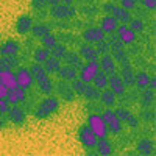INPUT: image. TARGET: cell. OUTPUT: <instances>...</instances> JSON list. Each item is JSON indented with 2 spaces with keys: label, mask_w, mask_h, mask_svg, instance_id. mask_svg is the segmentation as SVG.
<instances>
[{
  "label": "cell",
  "mask_w": 156,
  "mask_h": 156,
  "mask_svg": "<svg viewBox=\"0 0 156 156\" xmlns=\"http://www.w3.org/2000/svg\"><path fill=\"white\" fill-rule=\"evenodd\" d=\"M148 87H150V89H153V90H154V87H156V78H154V75H151V76H150Z\"/></svg>",
  "instance_id": "cell-53"
},
{
  "label": "cell",
  "mask_w": 156,
  "mask_h": 156,
  "mask_svg": "<svg viewBox=\"0 0 156 156\" xmlns=\"http://www.w3.org/2000/svg\"><path fill=\"white\" fill-rule=\"evenodd\" d=\"M117 27H119V22H117L111 14H105V16L100 19V28L103 30V33H105V34L115 33Z\"/></svg>",
  "instance_id": "cell-22"
},
{
  "label": "cell",
  "mask_w": 156,
  "mask_h": 156,
  "mask_svg": "<svg viewBox=\"0 0 156 156\" xmlns=\"http://www.w3.org/2000/svg\"><path fill=\"white\" fill-rule=\"evenodd\" d=\"M111 16H112L117 22H120V23H128L129 19L133 17V16H131V11H128V9L122 8L120 5H115V6H114V9H112V12H111Z\"/></svg>",
  "instance_id": "cell-29"
},
{
  "label": "cell",
  "mask_w": 156,
  "mask_h": 156,
  "mask_svg": "<svg viewBox=\"0 0 156 156\" xmlns=\"http://www.w3.org/2000/svg\"><path fill=\"white\" fill-rule=\"evenodd\" d=\"M64 3H69V5H73L75 3V0H62Z\"/></svg>",
  "instance_id": "cell-55"
},
{
  "label": "cell",
  "mask_w": 156,
  "mask_h": 156,
  "mask_svg": "<svg viewBox=\"0 0 156 156\" xmlns=\"http://www.w3.org/2000/svg\"><path fill=\"white\" fill-rule=\"evenodd\" d=\"M76 137H78V140H80V144L83 145L84 150H92V148H95V144H97V140H98V137L95 136V133L92 131V129L87 126V123H86V125L83 123V125L78 126Z\"/></svg>",
  "instance_id": "cell-4"
},
{
  "label": "cell",
  "mask_w": 156,
  "mask_h": 156,
  "mask_svg": "<svg viewBox=\"0 0 156 156\" xmlns=\"http://www.w3.org/2000/svg\"><path fill=\"white\" fill-rule=\"evenodd\" d=\"M100 114H101L103 120H105V123H106L108 133H111L112 136L122 134V131H123V123H122V120L119 119V117H117V114H115L114 109L105 108V109L100 111Z\"/></svg>",
  "instance_id": "cell-3"
},
{
  "label": "cell",
  "mask_w": 156,
  "mask_h": 156,
  "mask_svg": "<svg viewBox=\"0 0 156 156\" xmlns=\"http://www.w3.org/2000/svg\"><path fill=\"white\" fill-rule=\"evenodd\" d=\"M16 83L19 87L27 89V90H30L34 86V76H33L30 67L23 66L22 62L17 66V70H16Z\"/></svg>",
  "instance_id": "cell-6"
},
{
  "label": "cell",
  "mask_w": 156,
  "mask_h": 156,
  "mask_svg": "<svg viewBox=\"0 0 156 156\" xmlns=\"http://www.w3.org/2000/svg\"><path fill=\"white\" fill-rule=\"evenodd\" d=\"M78 55L81 56L83 61H94V59H98V53H97L95 45L87 44V42L80 44V47H78Z\"/></svg>",
  "instance_id": "cell-19"
},
{
  "label": "cell",
  "mask_w": 156,
  "mask_h": 156,
  "mask_svg": "<svg viewBox=\"0 0 156 156\" xmlns=\"http://www.w3.org/2000/svg\"><path fill=\"white\" fill-rule=\"evenodd\" d=\"M8 114V122L12 123L14 126H23L25 123H27V111H25L22 106L19 105H11L9 106V111L6 112Z\"/></svg>",
  "instance_id": "cell-9"
},
{
  "label": "cell",
  "mask_w": 156,
  "mask_h": 156,
  "mask_svg": "<svg viewBox=\"0 0 156 156\" xmlns=\"http://www.w3.org/2000/svg\"><path fill=\"white\" fill-rule=\"evenodd\" d=\"M78 14V9L75 5H69V3H58L55 6H50L48 9V16L53 17L55 20H72L75 19Z\"/></svg>",
  "instance_id": "cell-2"
},
{
  "label": "cell",
  "mask_w": 156,
  "mask_h": 156,
  "mask_svg": "<svg viewBox=\"0 0 156 156\" xmlns=\"http://www.w3.org/2000/svg\"><path fill=\"white\" fill-rule=\"evenodd\" d=\"M128 27L137 34V33H142L145 30V22L142 20V17H131L128 22Z\"/></svg>",
  "instance_id": "cell-39"
},
{
  "label": "cell",
  "mask_w": 156,
  "mask_h": 156,
  "mask_svg": "<svg viewBox=\"0 0 156 156\" xmlns=\"http://www.w3.org/2000/svg\"><path fill=\"white\" fill-rule=\"evenodd\" d=\"M106 37V34L103 33V30L100 27H87L81 31V39L87 44H92L95 45L97 42L103 41V39Z\"/></svg>",
  "instance_id": "cell-10"
},
{
  "label": "cell",
  "mask_w": 156,
  "mask_h": 156,
  "mask_svg": "<svg viewBox=\"0 0 156 156\" xmlns=\"http://www.w3.org/2000/svg\"><path fill=\"white\" fill-rule=\"evenodd\" d=\"M95 150L100 156H111L114 153V147H112V142L108 137H100L95 144Z\"/></svg>",
  "instance_id": "cell-26"
},
{
  "label": "cell",
  "mask_w": 156,
  "mask_h": 156,
  "mask_svg": "<svg viewBox=\"0 0 156 156\" xmlns=\"http://www.w3.org/2000/svg\"><path fill=\"white\" fill-rule=\"evenodd\" d=\"M115 34H117V37H119L125 45H133V44L136 42V37H137L136 33L128 27V23L119 25V27H117V30H115Z\"/></svg>",
  "instance_id": "cell-15"
},
{
  "label": "cell",
  "mask_w": 156,
  "mask_h": 156,
  "mask_svg": "<svg viewBox=\"0 0 156 156\" xmlns=\"http://www.w3.org/2000/svg\"><path fill=\"white\" fill-rule=\"evenodd\" d=\"M150 73L145 70H139L134 73V86H137L139 89H145L148 87V81H150Z\"/></svg>",
  "instance_id": "cell-34"
},
{
  "label": "cell",
  "mask_w": 156,
  "mask_h": 156,
  "mask_svg": "<svg viewBox=\"0 0 156 156\" xmlns=\"http://www.w3.org/2000/svg\"><path fill=\"white\" fill-rule=\"evenodd\" d=\"M48 56H50V48H45V47H42V45L33 48V51H31V58H33V61H36V62H44Z\"/></svg>",
  "instance_id": "cell-36"
},
{
  "label": "cell",
  "mask_w": 156,
  "mask_h": 156,
  "mask_svg": "<svg viewBox=\"0 0 156 156\" xmlns=\"http://www.w3.org/2000/svg\"><path fill=\"white\" fill-rule=\"evenodd\" d=\"M109 53H111V56L114 58V61H115V62H119L120 66L131 62L128 51H126L125 48H111V50H109Z\"/></svg>",
  "instance_id": "cell-31"
},
{
  "label": "cell",
  "mask_w": 156,
  "mask_h": 156,
  "mask_svg": "<svg viewBox=\"0 0 156 156\" xmlns=\"http://www.w3.org/2000/svg\"><path fill=\"white\" fill-rule=\"evenodd\" d=\"M114 6H115V3L112 2V0H108V2L101 3V11L105 12V14H111L112 9H114Z\"/></svg>",
  "instance_id": "cell-50"
},
{
  "label": "cell",
  "mask_w": 156,
  "mask_h": 156,
  "mask_svg": "<svg viewBox=\"0 0 156 156\" xmlns=\"http://www.w3.org/2000/svg\"><path fill=\"white\" fill-rule=\"evenodd\" d=\"M108 87L112 90L117 97H123L126 94V86L122 81L120 75H117V72L108 76Z\"/></svg>",
  "instance_id": "cell-16"
},
{
  "label": "cell",
  "mask_w": 156,
  "mask_h": 156,
  "mask_svg": "<svg viewBox=\"0 0 156 156\" xmlns=\"http://www.w3.org/2000/svg\"><path fill=\"white\" fill-rule=\"evenodd\" d=\"M61 61H64V64H69V66H72L75 69H80L83 66V62H84L81 59V56L78 55V51H75V50H67Z\"/></svg>",
  "instance_id": "cell-28"
},
{
  "label": "cell",
  "mask_w": 156,
  "mask_h": 156,
  "mask_svg": "<svg viewBox=\"0 0 156 156\" xmlns=\"http://www.w3.org/2000/svg\"><path fill=\"white\" fill-rule=\"evenodd\" d=\"M58 42H59V41H58V36H56L55 33H51V31L41 37V45L45 47V48H53Z\"/></svg>",
  "instance_id": "cell-38"
},
{
  "label": "cell",
  "mask_w": 156,
  "mask_h": 156,
  "mask_svg": "<svg viewBox=\"0 0 156 156\" xmlns=\"http://www.w3.org/2000/svg\"><path fill=\"white\" fill-rule=\"evenodd\" d=\"M58 36V39H61V42H64V44H69V42H76L78 44V37L76 36H73L70 31H62V33H59V34H56Z\"/></svg>",
  "instance_id": "cell-44"
},
{
  "label": "cell",
  "mask_w": 156,
  "mask_h": 156,
  "mask_svg": "<svg viewBox=\"0 0 156 156\" xmlns=\"http://www.w3.org/2000/svg\"><path fill=\"white\" fill-rule=\"evenodd\" d=\"M34 83H36V86L39 89V92L44 94V95H51L55 92V81H53V78H51L48 73L36 78Z\"/></svg>",
  "instance_id": "cell-14"
},
{
  "label": "cell",
  "mask_w": 156,
  "mask_h": 156,
  "mask_svg": "<svg viewBox=\"0 0 156 156\" xmlns=\"http://www.w3.org/2000/svg\"><path fill=\"white\" fill-rule=\"evenodd\" d=\"M108 76L109 75H106L105 72H101V70H98L97 72V75L94 76V80L92 81H90V83H92L97 89H105V87H108Z\"/></svg>",
  "instance_id": "cell-37"
},
{
  "label": "cell",
  "mask_w": 156,
  "mask_h": 156,
  "mask_svg": "<svg viewBox=\"0 0 156 156\" xmlns=\"http://www.w3.org/2000/svg\"><path fill=\"white\" fill-rule=\"evenodd\" d=\"M55 90L59 95V100H64V101H73L75 100V94L72 90V86H70V81H64V80H59L58 83H55Z\"/></svg>",
  "instance_id": "cell-13"
},
{
  "label": "cell",
  "mask_w": 156,
  "mask_h": 156,
  "mask_svg": "<svg viewBox=\"0 0 156 156\" xmlns=\"http://www.w3.org/2000/svg\"><path fill=\"white\" fill-rule=\"evenodd\" d=\"M9 101L6 100V97H0V114L5 115L8 111H9Z\"/></svg>",
  "instance_id": "cell-49"
},
{
  "label": "cell",
  "mask_w": 156,
  "mask_h": 156,
  "mask_svg": "<svg viewBox=\"0 0 156 156\" xmlns=\"http://www.w3.org/2000/svg\"><path fill=\"white\" fill-rule=\"evenodd\" d=\"M6 125H8V119H6V117H3L2 114H0V129H5V128H6Z\"/></svg>",
  "instance_id": "cell-52"
},
{
  "label": "cell",
  "mask_w": 156,
  "mask_h": 156,
  "mask_svg": "<svg viewBox=\"0 0 156 156\" xmlns=\"http://www.w3.org/2000/svg\"><path fill=\"white\" fill-rule=\"evenodd\" d=\"M70 86H72V90H73L75 97H83L84 86H86V83H84V81H81L80 78H75V80H72V81H70Z\"/></svg>",
  "instance_id": "cell-41"
},
{
  "label": "cell",
  "mask_w": 156,
  "mask_h": 156,
  "mask_svg": "<svg viewBox=\"0 0 156 156\" xmlns=\"http://www.w3.org/2000/svg\"><path fill=\"white\" fill-rule=\"evenodd\" d=\"M0 83L5 84L8 89L16 87V72H12L11 69H0Z\"/></svg>",
  "instance_id": "cell-27"
},
{
  "label": "cell",
  "mask_w": 156,
  "mask_h": 156,
  "mask_svg": "<svg viewBox=\"0 0 156 156\" xmlns=\"http://www.w3.org/2000/svg\"><path fill=\"white\" fill-rule=\"evenodd\" d=\"M119 5L128 11H133L137 8V0H119Z\"/></svg>",
  "instance_id": "cell-46"
},
{
  "label": "cell",
  "mask_w": 156,
  "mask_h": 156,
  "mask_svg": "<svg viewBox=\"0 0 156 156\" xmlns=\"http://www.w3.org/2000/svg\"><path fill=\"white\" fill-rule=\"evenodd\" d=\"M59 80H64V81H72L75 78H78V69L69 66V64H64L58 69V72L55 73Z\"/></svg>",
  "instance_id": "cell-24"
},
{
  "label": "cell",
  "mask_w": 156,
  "mask_h": 156,
  "mask_svg": "<svg viewBox=\"0 0 156 156\" xmlns=\"http://www.w3.org/2000/svg\"><path fill=\"white\" fill-rule=\"evenodd\" d=\"M62 0H47V5H50V6H55V5H58V3H61Z\"/></svg>",
  "instance_id": "cell-54"
},
{
  "label": "cell",
  "mask_w": 156,
  "mask_h": 156,
  "mask_svg": "<svg viewBox=\"0 0 156 156\" xmlns=\"http://www.w3.org/2000/svg\"><path fill=\"white\" fill-rule=\"evenodd\" d=\"M95 48H97V53H98V56H100V55H105V53H109V50H111L109 42L106 41V37L103 39V41L97 42V44H95Z\"/></svg>",
  "instance_id": "cell-45"
},
{
  "label": "cell",
  "mask_w": 156,
  "mask_h": 156,
  "mask_svg": "<svg viewBox=\"0 0 156 156\" xmlns=\"http://www.w3.org/2000/svg\"><path fill=\"white\" fill-rule=\"evenodd\" d=\"M67 50H69V48H67V45L64 44V42H58L53 48H50V56H55V58H58V59H62Z\"/></svg>",
  "instance_id": "cell-40"
},
{
  "label": "cell",
  "mask_w": 156,
  "mask_h": 156,
  "mask_svg": "<svg viewBox=\"0 0 156 156\" xmlns=\"http://www.w3.org/2000/svg\"><path fill=\"white\" fill-rule=\"evenodd\" d=\"M98 97H100V89H97L92 83H86L83 98H86L87 101H98Z\"/></svg>",
  "instance_id": "cell-33"
},
{
  "label": "cell",
  "mask_w": 156,
  "mask_h": 156,
  "mask_svg": "<svg viewBox=\"0 0 156 156\" xmlns=\"http://www.w3.org/2000/svg\"><path fill=\"white\" fill-rule=\"evenodd\" d=\"M22 45L17 39H6L0 44V56H19Z\"/></svg>",
  "instance_id": "cell-11"
},
{
  "label": "cell",
  "mask_w": 156,
  "mask_h": 156,
  "mask_svg": "<svg viewBox=\"0 0 156 156\" xmlns=\"http://www.w3.org/2000/svg\"><path fill=\"white\" fill-rule=\"evenodd\" d=\"M139 103L142 108H151L154 103V90L150 87L142 89V92L139 94Z\"/></svg>",
  "instance_id": "cell-30"
},
{
  "label": "cell",
  "mask_w": 156,
  "mask_h": 156,
  "mask_svg": "<svg viewBox=\"0 0 156 156\" xmlns=\"http://www.w3.org/2000/svg\"><path fill=\"white\" fill-rule=\"evenodd\" d=\"M137 3H140L147 11H154L156 8V0H137Z\"/></svg>",
  "instance_id": "cell-48"
},
{
  "label": "cell",
  "mask_w": 156,
  "mask_h": 156,
  "mask_svg": "<svg viewBox=\"0 0 156 156\" xmlns=\"http://www.w3.org/2000/svg\"><path fill=\"white\" fill-rule=\"evenodd\" d=\"M51 28H53V27L50 25V22L37 20V22L33 23V27H31L30 33H31V37H34V39H41L42 36H45L47 33H50Z\"/></svg>",
  "instance_id": "cell-20"
},
{
  "label": "cell",
  "mask_w": 156,
  "mask_h": 156,
  "mask_svg": "<svg viewBox=\"0 0 156 156\" xmlns=\"http://www.w3.org/2000/svg\"><path fill=\"white\" fill-rule=\"evenodd\" d=\"M27 97H28V90L16 86V87L9 89V92L6 95V100L9 101V105H22V103L27 100Z\"/></svg>",
  "instance_id": "cell-18"
},
{
  "label": "cell",
  "mask_w": 156,
  "mask_h": 156,
  "mask_svg": "<svg viewBox=\"0 0 156 156\" xmlns=\"http://www.w3.org/2000/svg\"><path fill=\"white\" fill-rule=\"evenodd\" d=\"M100 103L103 106H106V108H112L115 106V103H117V95L112 92V90L109 87H105V89H101L100 90V97H98Z\"/></svg>",
  "instance_id": "cell-25"
},
{
  "label": "cell",
  "mask_w": 156,
  "mask_h": 156,
  "mask_svg": "<svg viewBox=\"0 0 156 156\" xmlns=\"http://www.w3.org/2000/svg\"><path fill=\"white\" fill-rule=\"evenodd\" d=\"M120 78H122V81L125 83L126 87L134 86V69L131 66V62L120 66Z\"/></svg>",
  "instance_id": "cell-23"
},
{
  "label": "cell",
  "mask_w": 156,
  "mask_h": 156,
  "mask_svg": "<svg viewBox=\"0 0 156 156\" xmlns=\"http://www.w3.org/2000/svg\"><path fill=\"white\" fill-rule=\"evenodd\" d=\"M42 64H44V69H45V72H47L48 75H55V73L58 72V69L62 66L61 59H58V58H55V56H48Z\"/></svg>",
  "instance_id": "cell-32"
},
{
  "label": "cell",
  "mask_w": 156,
  "mask_h": 156,
  "mask_svg": "<svg viewBox=\"0 0 156 156\" xmlns=\"http://www.w3.org/2000/svg\"><path fill=\"white\" fill-rule=\"evenodd\" d=\"M87 126L92 129L95 133V136L100 139V137H108V128H106V123L103 120V117L100 112H89L87 114Z\"/></svg>",
  "instance_id": "cell-5"
},
{
  "label": "cell",
  "mask_w": 156,
  "mask_h": 156,
  "mask_svg": "<svg viewBox=\"0 0 156 156\" xmlns=\"http://www.w3.org/2000/svg\"><path fill=\"white\" fill-rule=\"evenodd\" d=\"M140 117H142L145 122H153V120H154V111H153L151 108H144Z\"/></svg>",
  "instance_id": "cell-47"
},
{
  "label": "cell",
  "mask_w": 156,
  "mask_h": 156,
  "mask_svg": "<svg viewBox=\"0 0 156 156\" xmlns=\"http://www.w3.org/2000/svg\"><path fill=\"white\" fill-rule=\"evenodd\" d=\"M8 92H9V89H8L5 84L0 83V97H6V95H8Z\"/></svg>",
  "instance_id": "cell-51"
},
{
  "label": "cell",
  "mask_w": 156,
  "mask_h": 156,
  "mask_svg": "<svg viewBox=\"0 0 156 156\" xmlns=\"http://www.w3.org/2000/svg\"><path fill=\"white\" fill-rule=\"evenodd\" d=\"M115 111V114H117V117L122 120V123H126L131 129H137L139 128V125H140V119L134 114V112H131L126 106H119L117 109H114Z\"/></svg>",
  "instance_id": "cell-8"
},
{
  "label": "cell",
  "mask_w": 156,
  "mask_h": 156,
  "mask_svg": "<svg viewBox=\"0 0 156 156\" xmlns=\"http://www.w3.org/2000/svg\"><path fill=\"white\" fill-rule=\"evenodd\" d=\"M30 70H31V73H33V76H34V80L36 78H39V76H42V75H45L47 72H45V69H44V64L42 62H36V61H31V64H30Z\"/></svg>",
  "instance_id": "cell-42"
},
{
  "label": "cell",
  "mask_w": 156,
  "mask_h": 156,
  "mask_svg": "<svg viewBox=\"0 0 156 156\" xmlns=\"http://www.w3.org/2000/svg\"><path fill=\"white\" fill-rule=\"evenodd\" d=\"M59 106H61V100L58 97H55L53 94L45 95L42 100L37 101V105H36V108L33 109L31 114L37 120H47L59 111Z\"/></svg>",
  "instance_id": "cell-1"
},
{
  "label": "cell",
  "mask_w": 156,
  "mask_h": 156,
  "mask_svg": "<svg viewBox=\"0 0 156 156\" xmlns=\"http://www.w3.org/2000/svg\"><path fill=\"white\" fill-rule=\"evenodd\" d=\"M136 151L142 156H151L154 153V142L150 137H142L136 144Z\"/></svg>",
  "instance_id": "cell-21"
},
{
  "label": "cell",
  "mask_w": 156,
  "mask_h": 156,
  "mask_svg": "<svg viewBox=\"0 0 156 156\" xmlns=\"http://www.w3.org/2000/svg\"><path fill=\"white\" fill-rule=\"evenodd\" d=\"M20 64L19 56H0V69H17Z\"/></svg>",
  "instance_id": "cell-35"
},
{
  "label": "cell",
  "mask_w": 156,
  "mask_h": 156,
  "mask_svg": "<svg viewBox=\"0 0 156 156\" xmlns=\"http://www.w3.org/2000/svg\"><path fill=\"white\" fill-rule=\"evenodd\" d=\"M34 23V17L31 14H22L17 17L16 23H14V28H16V33L20 34V36H27Z\"/></svg>",
  "instance_id": "cell-12"
},
{
  "label": "cell",
  "mask_w": 156,
  "mask_h": 156,
  "mask_svg": "<svg viewBox=\"0 0 156 156\" xmlns=\"http://www.w3.org/2000/svg\"><path fill=\"white\" fill-rule=\"evenodd\" d=\"M100 70L98 67V59L94 61H84L83 66L78 69V78L84 83H90L94 80V76L97 75V72Z\"/></svg>",
  "instance_id": "cell-7"
},
{
  "label": "cell",
  "mask_w": 156,
  "mask_h": 156,
  "mask_svg": "<svg viewBox=\"0 0 156 156\" xmlns=\"http://www.w3.org/2000/svg\"><path fill=\"white\" fill-rule=\"evenodd\" d=\"M98 67L101 72H105L106 75H112L117 72V62L111 56V53H105L98 56Z\"/></svg>",
  "instance_id": "cell-17"
},
{
  "label": "cell",
  "mask_w": 156,
  "mask_h": 156,
  "mask_svg": "<svg viewBox=\"0 0 156 156\" xmlns=\"http://www.w3.org/2000/svg\"><path fill=\"white\" fill-rule=\"evenodd\" d=\"M30 6L34 12L47 11V0H30Z\"/></svg>",
  "instance_id": "cell-43"
}]
</instances>
